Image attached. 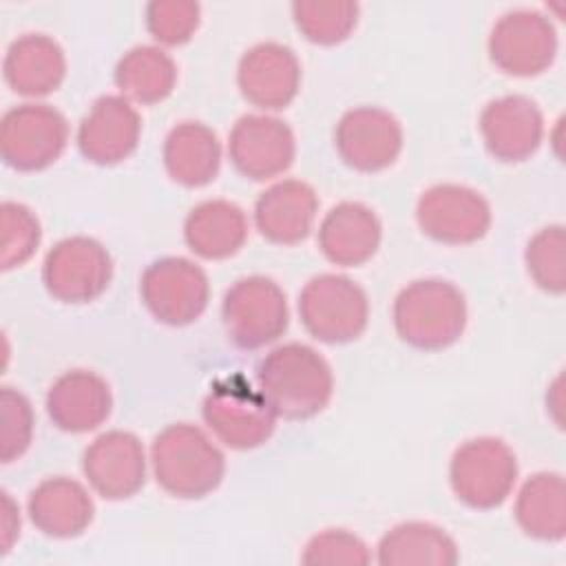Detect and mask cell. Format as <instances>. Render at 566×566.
Listing matches in <instances>:
<instances>
[{
  "label": "cell",
  "mask_w": 566,
  "mask_h": 566,
  "mask_svg": "<svg viewBox=\"0 0 566 566\" xmlns=\"http://www.w3.org/2000/svg\"><path fill=\"white\" fill-rule=\"evenodd\" d=\"M256 382L272 411L290 420H305L323 411L334 389L327 360L301 343H287L265 354L256 365Z\"/></svg>",
  "instance_id": "cell-1"
},
{
  "label": "cell",
  "mask_w": 566,
  "mask_h": 566,
  "mask_svg": "<svg viewBox=\"0 0 566 566\" xmlns=\"http://www.w3.org/2000/svg\"><path fill=\"white\" fill-rule=\"evenodd\" d=\"M153 471L157 484L175 497H203L223 478V453L195 424H170L153 442Z\"/></svg>",
  "instance_id": "cell-2"
},
{
  "label": "cell",
  "mask_w": 566,
  "mask_h": 566,
  "mask_svg": "<svg viewBox=\"0 0 566 566\" xmlns=\"http://www.w3.org/2000/svg\"><path fill=\"white\" fill-rule=\"evenodd\" d=\"M394 325L398 336L411 347H449L462 336L467 325L464 294L442 279L413 281L396 296Z\"/></svg>",
  "instance_id": "cell-3"
},
{
  "label": "cell",
  "mask_w": 566,
  "mask_h": 566,
  "mask_svg": "<svg viewBox=\"0 0 566 566\" xmlns=\"http://www.w3.org/2000/svg\"><path fill=\"white\" fill-rule=\"evenodd\" d=\"M305 329L323 343H347L363 334L369 318L365 290L340 274H318L298 296Z\"/></svg>",
  "instance_id": "cell-4"
},
{
  "label": "cell",
  "mask_w": 566,
  "mask_h": 566,
  "mask_svg": "<svg viewBox=\"0 0 566 566\" xmlns=\"http://www.w3.org/2000/svg\"><path fill=\"white\" fill-rule=\"evenodd\" d=\"M449 478L453 493L467 506L495 509L515 484L517 460L500 438H473L455 449Z\"/></svg>",
  "instance_id": "cell-5"
},
{
  "label": "cell",
  "mask_w": 566,
  "mask_h": 566,
  "mask_svg": "<svg viewBox=\"0 0 566 566\" xmlns=\"http://www.w3.org/2000/svg\"><path fill=\"white\" fill-rule=\"evenodd\" d=\"M221 316L230 340L243 349L276 340L290 318L283 290L265 276L239 279L223 296Z\"/></svg>",
  "instance_id": "cell-6"
},
{
  "label": "cell",
  "mask_w": 566,
  "mask_h": 566,
  "mask_svg": "<svg viewBox=\"0 0 566 566\" xmlns=\"http://www.w3.org/2000/svg\"><path fill=\"white\" fill-rule=\"evenodd\" d=\"M69 124L49 104H20L0 124V155L15 170H42L64 150Z\"/></svg>",
  "instance_id": "cell-7"
},
{
  "label": "cell",
  "mask_w": 566,
  "mask_h": 566,
  "mask_svg": "<svg viewBox=\"0 0 566 566\" xmlns=\"http://www.w3.org/2000/svg\"><path fill=\"white\" fill-rule=\"evenodd\" d=\"M203 420L230 449L261 447L274 431V411L241 376L214 382L203 400Z\"/></svg>",
  "instance_id": "cell-8"
},
{
  "label": "cell",
  "mask_w": 566,
  "mask_h": 566,
  "mask_svg": "<svg viewBox=\"0 0 566 566\" xmlns=\"http://www.w3.org/2000/svg\"><path fill=\"white\" fill-rule=\"evenodd\" d=\"M142 301L148 312L166 325H188L208 305L206 272L181 256H166L150 263L139 283Z\"/></svg>",
  "instance_id": "cell-9"
},
{
  "label": "cell",
  "mask_w": 566,
  "mask_h": 566,
  "mask_svg": "<svg viewBox=\"0 0 566 566\" xmlns=\"http://www.w3.org/2000/svg\"><path fill=\"white\" fill-rule=\"evenodd\" d=\"M113 276L108 250L91 237H69L55 243L42 265V279L51 296L64 303L97 298Z\"/></svg>",
  "instance_id": "cell-10"
},
{
  "label": "cell",
  "mask_w": 566,
  "mask_h": 566,
  "mask_svg": "<svg viewBox=\"0 0 566 566\" xmlns=\"http://www.w3.org/2000/svg\"><path fill=\"white\" fill-rule=\"evenodd\" d=\"M557 53V33L548 18L537 11L504 13L489 38V55L509 75L531 77L546 71Z\"/></svg>",
  "instance_id": "cell-11"
},
{
  "label": "cell",
  "mask_w": 566,
  "mask_h": 566,
  "mask_svg": "<svg viewBox=\"0 0 566 566\" xmlns=\"http://www.w3.org/2000/svg\"><path fill=\"white\" fill-rule=\"evenodd\" d=\"M416 219L420 230L440 243H473L486 234L491 208L473 188L438 184L418 199Z\"/></svg>",
  "instance_id": "cell-12"
},
{
  "label": "cell",
  "mask_w": 566,
  "mask_h": 566,
  "mask_svg": "<svg viewBox=\"0 0 566 566\" xmlns=\"http://www.w3.org/2000/svg\"><path fill=\"white\" fill-rule=\"evenodd\" d=\"M334 139L340 159L363 172L391 166L402 150L400 122L389 111L376 106L347 111L336 124Z\"/></svg>",
  "instance_id": "cell-13"
},
{
  "label": "cell",
  "mask_w": 566,
  "mask_h": 566,
  "mask_svg": "<svg viewBox=\"0 0 566 566\" xmlns=\"http://www.w3.org/2000/svg\"><path fill=\"white\" fill-rule=\"evenodd\" d=\"M228 153L243 177L263 181L281 175L294 161V133L279 117L243 115L230 133Z\"/></svg>",
  "instance_id": "cell-14"
},
{
  "label": "cell",
  "mask_w": 566,
  "mask_h": 566,
  "mask_svg": "<svg viewBox=\"0 0 566 566\" xmlns=\"http://www.w3.org/2000/svg\"><path fill=\"white\" fill-rule=\"evenodd\" d=\"M91 486L106 500L135 495L146 480L142 442L128 431H106L91 442L82 460Z\"/></svg>",
  "instance_id": "cell-15"
},
{
  "label": "cell",
  "mask_w": 566,
  "mask_h": 566,
  "mask_svg": "<svg viewBox=\"0 0 566 566\" xmlns=\"http://www.w3.org/2000/svg\"><path fill=\"white\" fill-rule=\"evenodd\" d=\"M480 130L495 159L524 161L542 144L544 119L533 99L524 95H506L484 106Z\"/></svg>",
  "instance_id": "cell-16"
},
{
  "label": "cell",
  "mask_w": 566,
  "mask_h": 566,
  "mask_svg": "<svg viewBox=\"0 0 566 566\" xmlns=\"http://www.w3.org/2000/svg\"><path fill=\"white\" fill-rule=\"evenodd\" d=\"M237 82L248 102L276 111L294 99L301 84V66L292 49L279 42H261L243 53Z\"/></svg>",
  "instance_id": "cell-17"
},
{
  "label": "cell",
  "mask_w": 566,
  "mask_h": 566,
  "mask_svg": "<svg viewBox=\"0 0 566 566\" xmlns=\"http://www.w3.org/2000/svg\"><path fill=\"white\" fill-rule=\"evenodd\" d=\"M142 122L137 111L117 95L99 97L77 130L82 155L99 166H111L126 159L139 142Z\"/></svg>",
  "instance_id": "cell-18"
},
{
  "label": "cell",
  "mask_w": 566,
  "mask_h": 566,
  "mask_svg": "<svg viewBox=\"0 0 566 566\" xmlns=\"http://www.w3.org/2000/svg\"><path fill=\"white\" fill-rule=\"evenodd\" d=\"M113 407L108 382L86 369L62 374L46 394V411L55 427L82 433L99 427Z\"/></svg>",
  "instance_id": "cell-19"
},
{
  "label": "cell",
  "mask_w": 566,
  "mask_h": 566,
  "mask_svg": "<svg viewBox=\"0 0 566 566\" xmlns=\"http://www.w3.org/2000/svg\"><path fill=\"white\" fill-rule=\"evenodd\" d=\"M318 199L312 186L298 179H285L270 186L254 206L259 232L272 243L303 241L316 219Z\"/></svg>",
  "instance_id": "cell-20"
},
{
  "label": "cell",
  "mask_w": 566,
  "mask_h": 566,
  "mask_svg": "<svg viewBox=\"0 0 566 566\" xmlns=\"http://www.w3.org/2000/svg\"><path fill=\"white\" fill-rule=\"evenodd\" d=\"M380 234L382 228L371 208L343 201L325 214L318 228V245L336 265H360L378 250Z\"/></svg>",
  "instance_id": "cell-21"
},
{
  "label": "cell",
  "mask_w": 566,
  "mask_h": 566,
  "mask_svg": "<svg viewBox=\"0 0 566 566\" xmlns=\"http://www.w3.org/2000/svg\"><path fill=\"white\" fill-rule=\"evenodd\" d=\"M4 80L20 95H46L66 73L62 46L44 33H27L13 40L4 55Z\"/></svg>",
  "instance_id": "cell-22"
},
{
  "label": "cell",
  "mask_w": 566,
  "mask_h": 566,
  "mask_svg": "<svg viewBox=\"0 0 566 566\" xmlns=\"http://www.w3.org/2000/svg\"><path fill=\"white\" fill-rule=\"evenodd\" d=\"M93 500L71 478H49L29 495L31 522L49 537H75L93 520Z\"/></svg>",
  "instance_id": "cell-23"
},
{
  "label": "cell",
  "mask_w": 566,
  "mask_h": 566,
  "mask_svg": "<svg viewBox=\"0 0 566 566\" xmlns=\"http://www.w3.org/2000/svg\"><path fill=\"white\" fill-rule=\"evenodd\" d=\"M221 164L217 135L199 122L177 124L164 142V166L168 175L188 188L210 184Z\"/></svg>",
  "instance_id": "cell-24"
},
{
  "label": "cell",
  "mask_w": 566,
  "mask_h": 566,
  "mask_svg": "<svg viewBox=\"0 0 566 566\" xmlns=\"http://www.w3.org/2000/svg\"><path fill=\"white\" fill-rule=\"evenodd\" d=\"M184 237L195 254L203 259H228L245 243L248 221L239 206L212 199L188 212Z\"/></svg>",
  "instance_id": "cell-25"
},
{
  "label": "cell",
  "mask_w": 566,
  "mask_h": 566,
  "mask_svg": "<svg viewBox=\"0 0 566 566\" xmlns=\"http://www.w3.org/2000/svg\"><path fill=\"white\" fill-rule=\"evenodd\" d=\"M378 562L382 566H453L458 548L436 524L402 522L382 535Z\"/></svg>",
  "instance_id": "cell-26"
},
{
  "label": "cell",
  "mask_w": 566,
  "mask_h": 566,
  "mask_svg": "<svg viewBox=\"0 0 566 566\" xmlns=\"http://www.w3.org/2000/svg\"><path fill=\"white\" fill-rule=\"evenodd\" d=\"M520 528L535 539H562L566 533V486L559 473H535L515 502Z\"/></svg>",
  "instance_id": "cell-27"
},
{
  "label": "cell",
  "mask_w": 566,
  "mask_h": 566,
  "mask_svg": "<svg viewBox=\"0 0 566 566\" xmlns=\"http://www.w3.org/2000/svg\"><path fill=\"white\" fill-rule=\"evenodd\" d=\"M177 82V66L157 46H135L115 66L117 88L139 104H155L168 97Z\"/></svg>",
  "instance_id": "cell-28"
},
{
  "label": "cell",
  "mask_w": 566,
  "mask_h": 566,
  "mask_svg": "<svg viewBox=\"0 0 566 566\" xmlns=\"http://www.w3.org/2000/svg\"><path fill=\"white\" fill-rule=\"evenodd\" d=\"M298 31L316 44L343 42L358 20V4L352 0H298L292 4Z\"/></svg>",
  "instance_id": "cell-29"
},
{
  "label": "cell",
  "mask_w": 566,
  "mask_h": 566,
  "mask_svg": "<svg viewBox=\"0 0 566 566\" xmlns=\"http://www.w3.org/2000/svg\"><path fill=\"white\" fill-rule=\"evenodd\" d=\"M564 245L562 226H548L539 230L526 245L528 274L542 290L551 294H562L566 290Z\"/></svg>",
  "instance_id": "cell-30"
},
{
  "label": "cell",
  "mask_w": 566,
  "mask_h": 566,
  "mask_svg": "<svg viewBox=\"0 0 566 566\" xmlns=\"http://www.w3.org/2000/svg\"><path fill=\"white\" fill-rule=\"evenodd\" d=\"M2 270H11L31 259L40 243V221L35 214L15 201H4L2 208Z\"/></svg>",
  "instance_id": "cell-31"
},
{
  "label": "cell",
  "mask_w": 566,
  "mask_h": 566,
  "mask_svg": "<svg viewBox=\"0 0 566 566\" xmlns=\"http://www.w3.org/2000/svg\"><path fill=\"white\" fill-rule=\"evenodd\" d=\"M199 4L190 0H153L146 7V27L155 40L168 46L184 44L199 27Z\"/></svg>",
  "instance_id": "cell-32"
},
{
  "label": "cell",
  "mask_w": 566,
  "mask_h": 566,
  "mask_svg": "<svg viewBox=\"0 0 566 566\" xmlns=\"http://www.w3.org/2000/svg\"><path fill=\"white\" fill-rule=\"evenodd\" d=\"M0 413H2V433H0V458L11 462L20 458L33 433V411L24 394L13 387H2L0 391Z\"/></svg>",
  "instance_id": "cell-33"
},
{
  "label": "cell",
  "mask_w": 566,
  "mask_h": 566,
  "mask_svg": "<svg viewBox=\"0 0 566 566\" xmlns=\"http://www.w3.org/2000/svg\"><path fill=\"white\" fill-rule=\"evenodd\" d=\"M303 564H367L369 551L363 539L343 531L329 528L314 535L303 553Z\"/></svg>",
  "instance_id": "cell-34"
},
{
  "label": "cell",
  "mask_w": 566,
  "mask_h": 566,
  "mask_svg": "<svg viewBox=\"0 0 566 566\" xmlns=\"http://www.w3.org/2000/svg\"><path fill=\"white\" fill-rule=\"evenodd\" d=\"M2 502H4V553L11 548V542H13V537H15V533H18V528H20V517H18V513H15V506H13V502H11V497H9V493H2Z\"/></svg>",
  "instance_id": "cell-35"
}]
</instances>
